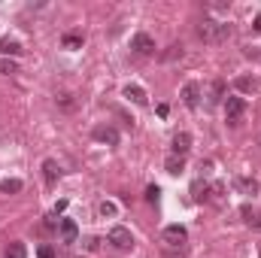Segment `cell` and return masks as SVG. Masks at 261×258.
Masks as SVG:
<instances>
[{
    "label": "cell",
    "mask_w": 261,
    "mask_h": 258,
    "mask_svg": "<svg viewBox=\"0 0 261 258\" xmlns=\"http://www.w3.org/2000/svg\"><path fill=\"white\" fill-rule=\"evenodd\" d=\"M222 97H225V82H222V79H216V82H213V88H210V104H219Z\"/></svg>",
    "instance_id": "cell-18"
},
{
    "label": "cell",
    "mask_w": 261,
    "mask_h": 258,
    "mask_svg": "<svg viewBox=\"0 0 261 258\" xmlns=\"http://www.w3.org/2000/svg\"><path fill=\"white\" fill-rule=\"evenodd\" d=\"M243 113H246V100H243V97L234 94V97L225 100V119H228V125H240Z\"/></svg>",
    "instance_id": "cell-2"
},
{
    "label": "cell",
    "mask_w": 261,
    "mask_h": 258,
    "mask_svg": "<svg viewBox=\"0 0 261 258\" xmlns=\"http://www.w3.org/2000/svg\"><path fill=\"white\" fill-rule=\"evenodd\" d=\"M192 149V134H186V131H179L176 137H173V155H182L186 158V152Z\"/></svg>",
    "instance_id": "cell-10"
},
{
    "label": "cell",
    "mask_w": 261,
    "mask_h": 258,
    "mask_svg": "<svg viewBox=\"0 0 261 258\" xmlns=\"http://www.w3.org/2000/svg\"><path fill=\"white\" fill-rule=\"evenodd\" d=\"M125 97L134 100L137 107H146V104H149V94H146V88H140V85H125Z\"/></svg>",
    "instance_id": "cell-9"
},
{
    "label": "cell",
    "mask_w": 261,
    "mask_h": 258,
    "mask_svg": "<svg viewBox=\"0 0 261 258\" xmlns=\"http://www.w3.org/2000/svg\"><path fill=\"white\" fill-rule=\"evenodd\" d=\"M110 243L116 249H130L134 246V237H130V231L125 225H116V228H110Z\"/></svg>",
    "instance_id": "cell-3"
},
{
    "label": "cell",
    "mask_w": 261,
    "mask_h": 258,
    "mask_svg": "<svg viewBox=\"0 0 261 258\" xmlns=\"http://www.w3.org/2000/svg\"><path fill=\"white\" fill-rule=\"evenodd\" d=\"M58 231H61V243H64V246L76 243V237H79V228H76V222H73V219H61Z\"/></svg>",
    "instance_id": "cell-8"
},
{
    "label": "cell",
    "mask_w": 261,
    "mask_h": 258,
    "mask_svg": "<svg viewBox=\"0 0 261 258\" xmlns=\"http://www.w3.org/2000/svg\"><path fill=\"white\" fill-rule=\"evenodd\" d=\"M6 258H28V249H24V243L12 240V243L6 246Z\"/></svg>",
    "instance_id": "cell-17"
},
{
    "label": "cell",
    "mask_w": 261,
    "mask_h": 258,
    "mask_svg": "<svg viewBox=\"0 0 261 258\" xmlns=\"http://www.w3.org/2000/svg\"><path fill=\"white\" fill-rule=\"evenodd\" d=\"M130 49H134L137 55H152V52H155V40H152L149 34H143V31H140V34H134V37H130Z\"/></svg>",
    "instance_id": "cell-4"
},
{
    "label": "cell",
    "mask_w": 261,
    "mask_h": 258,
    "mask_svg": "<svg viewBox=\"0 0 261 258\" xmlns=\"http://www.w3.org/2000/svg\"><path fill=\"white\" fill-rule=\"evenodd\" d=\"M100 216H116V203L103 200V203H100Z\"/></svg>",
    "instance_id": "cell-22"
},
{
    "label": "cell",
    "mask_w": 261,
    "mask_h": 258,
    "mask_svg": "<svg viewBox=\"0 0 261 258\" xmlns=\"http://www.w3.org/2000/svg\"><path fill=\"white\" fill-rule=\"evenodd\" d=\"M186 237H189V231L182 225H167L164 228V243H170V246H182Z\"/></svg>",
    "instance_id": "cell-6"
},
{
    "label": "cell",
    "mask_w": 261,
    "mask_h": 258,
    "mask_svg": "<svg viewBox=\"0 0 261 258\" xmlns=\"http://www.w3.org/2000/svg\"><path fill=\"white\" fill-rule=\"evenodd\" d=\"M64 49H79L82 46V34H64Z\"/></svg>",
    "instance_id": "cell-20"
},
{
    "label": "cell",
    "mask_w": 261,
    "mask_h": 258,
    "mask_svg": "<svg viewBox=\"0 0 261 258\" xmlns=\"http://www.w3.org/2000/svg\"><path fill=\"white\" fill-rule=\"evenodd\" d=\"M58 173H61V167H58L52 158H49V161H43V176H46V183H49V186L58 179Z\"/></svg>",
    "instance_id": "cell-13"
},
{
    "label": "cell",
    "mask_w": 261,
    "mask_h": 258,
    "mask_svg": "<svg viewBox=\"0 0 261 258\" xmlns=\"http://www.w3.org/2000/svg\"><path fill=\"white\" fill-rule=\"evenodd\" d=\"M206 192H210V186H206L203 179H195V183H192V200H197V203L206 200Z\"/></svg>",
    "instance_id": "cell-14"
},
{
    "label": "cell",
    "mask_w": 261,
    "mask_h": 258,
    "mask_svg": "<svg viewBox=\"0 0 261 258\" xmlns=\"http://www.w3.org/2000/svg\"><path fill=\"white\" fill-rule=\"evenodd\" d=\"M21 179H0V194H18L21 192Z\"/></svg>",
    "instance_id": "cell-15"
},
{
    "label": "cell",
    "mask_w": 261,
    "mask_h": 258,
    "mask_svg": "<svg viewBox=\"0 0 261 258\" xmlns=\"http://www.w3.org/2000/svg\"><path fill=\"white\" fill-rule=\"evenodd\" d=\"M21 52V46L15 43V40H0V55L3 58H9V55H18Z\"/></svg>",
    "instance_id": "cell-16"
},
{
    "label": "cell",
    "mask_w": 261,
    "mask_h": 258,
    "mask_svg": "<svg viewBox=\"0 0 261 258\" xmlns=\"http://www.w3.org/2000/svg\"><path fill=\"white\" fill-rule=\"evenodd\" d=\"M252 31H255V34H261V15H255V24H252Z\"/></svg>",
    "instance_id": "cell-26"
},
{
    "label": "cell",
    "mask_w": 261,
    "mask_h": 258,
    "mask_svg": "<svg viewBox=\"0 0 261 258\" xmlns=\"http://www.w3.org/2000/svg\"><path fill=\"white\" fill-rule=\"evenodd\" d=\"M197 34H200V40H206V43H225V40L231 37V24H225V21H213V18H203L200 28H197Z\"/></svg>",
    "instance_id": "cell-1"
},
{
    "label": "cell",
    "mask_w": 261,
    "mask_h": 258,
    "mask_svg": "<svg viewBox=\"0 0 261 258\" xmlns=\"http://www.w3.org/2000/svg\"><path fill=\"white\" fill-rule=\"evenodd\" d=\"M240 213H243L246 225H255V228H261V216H258V213H252V207H243Z\"/></svg>",
    "instance_id": "cell-19"
},
{
    "label": "cell",
    "mask_w": 261,
    "mask_h": 258,
    "mask_svg": "<svg viewBox=\"0 0 261 258\" xmlns=\"http://www.w3.org/2000/svg\"><path fill=\"white\" fill-rule=\"evenodd\" d=\"M182 104L189 110H197V104H200V85L197 82H186L182 85Z\"/></svg>",
    "instance_id": "cell-7"
},
{
    "label": "cell",
    "mask_w": 261,
    "mask_h": 258,
    "mask_svg": "<svg viewBox=\"0 0 261 258\" xmlns=\"http://www.w3.org/2000/svg\"><path fill=\"white\" fill-rule=\"evenodd\" d=\"M164 170H167V173H173V176H176V173H182V170H186V158H182V155H170V158L164 161Z\"/></svg>",
    "instance_id": "cell-12"
},
{
    "label": "cell",
    "mask_w": 261,
    "mask_h": 258,
    "mask_svg": "<svg viewBox=\"0 0 261 258\" xmlns=\"http://www.w3.org/2000/svg\"><path fill=\"white\" fill-rule=\"evenodd\" d=\"M0 73L3 76H12V73H18V67H15L12 58H0Z\"/></svg>",
    "instance_id": "cell-21"
},
{
    "label": "cell",
    "mask_w": 261,
    "mask_h": 258,
    "mask_svg": "<svg viewBox=\"0 0 261 258\" xmlns=\"http://www.w3.org/2000/svg\"><path fill=\"white\" fill-rule=\"evenodd\" d=\"M91 137H94L97 143H107V146H119V131L113 128V125H97V128L91 131Z\"/></svg>",
    "instance_id": "cell-5"
},
{
    "label": "cell",
    "mask_w": 261,
    "mask_h": 258,
    "mask_svg": "<svg viewBox=\"0 0 261 258\" xmlns=\"http://www.w3.org/2000/svg\"><path fill=\"white\" fill-rule=\"evenodd\" d=\"M146 197L155 200V197H158V186H149V189H146Z\"/></svg>",
    "instance_id": "cell-25"
},
{
    "label": "cell",
    "mask_w": 261,
    "mask_h": 258,
    "mask_svg": "<svg viewBox=\"0 0 261 258\" xmlns=\"http://www.w3.org/2000/svg\"><path fill=\"white\" fill-rule=\"evenodd\" d=\"M237 88H243V91H249V88H255V82L243 76V79H237Z\"/></svg>",
    "instance_id": "cell-24"
},
{
    "label": "cell",
    "mask_w": 261,
    "mask_h": 258,
    "mask_svg": "<svg viewBox=\"0 0 261 258\" xmlns=\"http://www.w3.org/2000/svg\"><path fill=\"white\" fill-rule=\"evenodd\" d=\"M234 189H237L240 194H252V197H255V194H258V179H249V176H237V179H234Z\"/></svg>",
    "instance_id": "cell-11"
},
{
    "label": "cell",
    "mask_w": 261,
    "mask_h": 258,
    "mask_svg": "<svg viewBox=\"0 0 261 258\" xmlns=\"http://www.w3.org/2000/svg\"><path fill=\"white\" fill-rule=\"evenodd\" d=\"M37 255H40V258H55V249H52V246H40V249H37Z\"/></svg>",
    "instance_id": "cell-23"
}]
</instances>
